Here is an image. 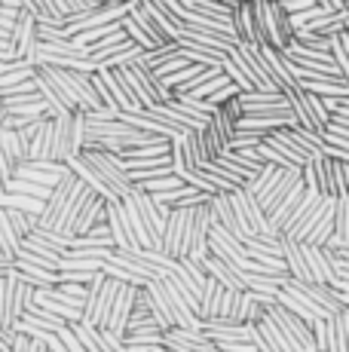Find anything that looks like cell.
Here are the masks:
<instances>
[{
	"label": "cell",
	"mask_w": 349,
	"mask_h": 352,
	"mask_svg": "<svg viewBox=\"0 0 349 352\" xmlns=\"http://www.w3.org/2000/svg\"><path fill=\"white\" fill-rule=\"evenodd\" d=\"M233 28H236V37L243 40V43H258V25H254L251 0H248V3L233 6Z\"/></svg>",
	"instance_id": "23"
},
{
	"label": "cell",
	"mask_w": 349,
	"mask_h": 352,
	"mask_svg": "<svg viewBox=\"0 0 349 352\" xmlns=\"http://www.w3.org/2000/svg\"><path fill=\"white\" fill-rule=\"evenodd\" d=\"M71 117H56V135H52V160L56 162H71L74 157H77V151H74V123H71Z\"/></svg>",
	"instance_id": "15"
},
{
	"label": "cell",
	"mask_w": 349,
	"mask_h": 352,
	"mask_svg": "<svg viewBox=\"0 0 349 352\" xmlns=\"http://www.w3.org/2000/svg\"><path fill=\"white\" fill-rule=\"evenodd\" d=\"M132 19H135V22L141 25V28H144L147 34H150L153 40H157V46H166V43H174V37L169 31L163 28V22H159L157 16H153L150 12V6L144 3V0H135V3H132V12H129Z\"/></svg>",
	"instance_id": "16"
},
{
	"label": "cell",
	"mask_w": 349,
	"mask_h": 352,
	"mask_svg": "<svg viewBox=\"0 0 349 352\" xmlns=\"http://www.w3.org/2000/svg\"><path fill=\"white\" fill-rule=\"evenodd\" d=\"M6 193H25V196H34V199H49V193H52V187H46V184H37V181H28V178H12L10 181V187H6Z\"/></svg>",
	"instance_id": "31"
},
{
	"label": "cell",
	"mask_w": 349,
	"mask_h": 352,
	"mask_svg": "<svg viewBox=\"0 0 349 352\" xmlns=\"http://www.w3.org/2000/svg\"><path fill=\"white\" fill-rule=\"evenodd\" d=\"M178 43H181V56H187V62H190V65L214 67V65H224L227 62V52L209 50V46L193 43V40H178Z\"/></svg>",
	"instance_id": "21"
},
{
	"label": "cell",
	"mask_w": 349,
	"mask_h": 352,
	"mask_svg": "<svg viewBox=\"0 0 349 352\" xmlns=\"http://www.w3.org/2000/svg\"><path fill=\"white\" fill-rule=\"evenodd\" d=\"M203 267H205V273L214 276V279L221 282V285H227V288H233V291H245V276H243V270L239 267H233V263H227L224 257H218V254H209L203 261Z\"/></svg>",
	"instance_id": "14"
},
{
	"label": "cell",
	"mask_w": 349,
	"mask_h": 352,
	"mask_svg": "<svg viewBox=\"0 0 349 352\" xmlns=\"http://www.w3.org/2000/svg\"><path fill=\"white\" fill-rule=\"evenodd\" d=\"M19 252H22V236H19V230L12 227L6 208L0 206V261H3V263H16Z\"/></svg>",
	"instance_id": "17"
},
{
	"label": "cell",
	"mask_w": 349,
	"mask_h": 352,
	"mask_svg": "<svg viewBox=\"0 0 349 352\" xmlns=\"http://www.w3.org/2000/svg\"><path fill=\"white\" fill-rule=\"evenodd\" d=\"M153 331H163V328H159V322L153 319L150 313H135L129 319V334H153Z\"/></svg>",
	"instance_id": "36"
},
{
	"label": "cell",
	"mask_w": 349,
	"mask_h": 352,
	"mask_svg": "<svg viewBox=\"0 0 349 352\" xmlns=\"http://www.w3.org/2000/svg\"><path fill=\"white\" fill-rule=\"evenodd\" d=\"M141 187H144L147 193H166V190H178V187H184V181H181L174 172H169V175H159V178L141 181Z\"/></svg>",
	"instance_id": "32"
},
{
	"label": "cell",
	"mask_w": 349,
	"mask_h": 352,
	"mask_svg": "<svg viewBox=\"0 0 349 352\" xmlns=\"http://www.w3.org/2000/svg\"><path fill=\"white\" fill-rule=\"evenodd\" d=\"M25 322H31V324H37V328H46V331H62L65 322L62 316H56V313H49V309H43L40 303H34V307H28L25 309V316H22Z\"/></svg>",
	"instance_id": "30"
},
{
	"label": "cell",
	"mask_w": 349,
	"mask_h": 352,
	"mask_svg": "<svg viewBox=\"0 0 349 352\" xmlns=\"http://www.w3.org/2000/svg\"><path fill=\"white\" fill-rule=\"evenodd\" d=\"M141 288H144V285H129V282H126V285L120 288L117 303H113L111 316H107V322H104V328H107V331H113V334H120V337L129 334V319L135 316Z\"/></svg>",
	"instance_id": "6"
},
{
	"label": "cell",
	"mask_w": 349,
	"mask_h": 352,
	"mask_svg": "<svg viewBox=\"0 0 349 352\" xmlns=\"http://www.w3.org/2000/svg\"><path fill=\"white\" fill-rule=\"evenodd\" d=\"M0 104H3V98H0Z\"/></svg>",
	"instance_id": "46"
},
{
	"label": "cell",
	"mask_w": 349,
	"mask_h": 352,
	"mask_svg": "<svg viewBox=\"0 0 349 352\" xmlns=\"http://www.w3.org/2000/svg\"><path fill=\"white\" fill-rule=\"evenodd\" d=\"M190 218L193 208H172L169 221H166V236H163V252L181 261L187 254V233H190Z\"/></svg>",
	"instance_id": "4"
},
{
	"label": "cell",
	"mask_w": 349,
	"mask_h": 352,
	"mask_svg": "<svg viewBox=\"0 0 349 352\" xmlns=\"http://www.w3.org/2000/svg\"><path fill=\"white\" fill-rule=\"evenodd\" d=\"M74 0H52V6H56V12H58V16H62V19H68L71 16V12H74Z\"/></svg>",
	"instance_id": "42"
},
{
	"label": "cell",
	"mask_w": 349,
	"mask_h": 352,
	"mask_svg": "<svg viewBox=\"0 0 349 352\" xmlns=\"http://www.w3.org/2000/svg\"><path fill=\"white\" fill-rule=\"evenodd\" d=\"M58 276H62V282H80V285H89L98 273H92V270H58Z\"/></svg>",
	"instance_id": "40"
},
{
	"label": "cell",
	"mask_w": 349,
	"mask_h": 352,
	"mask_svg": "<svg viewBox=\"0 0 349 352\" xmlns=\"http://www.w3.org/2000/svg\"><path fill=\"white\" fill-rule=\"evenodd\" d=\"M34 80H37V92H40V98L46 101V107H49L52 117H71V113L77 111V107H74L71 101L62 96V89H58V86L52 83V77L43 71V67H37V77H34Z\"/></svg>",
	"instance_id": "13"
},
{
	"label": "cell",
	"mask_w": 349,
	"mask_h": 352,
	"mask_svg": "<svg viewBox=\"0 0 349 352\" xmlns=\"http://www.w3.org/2000/svg\"><path fill=\"white\" fill-rule=\"evenodd\" d=\"M0 6H3V0H0Z\"/></svg>",
	"instance_id": "47"
},
{
	"label": "cell",
	"mask_w": 349,
	"mask_h": 352,
	"mask_svg": "<svg viewBox=\"0 0 349 352\" xmlns=\"http://www.w3.org/2000/svg\"><path fill=\"white\" fill-rule=\"evenodd\" d=\"M58 337H62V340H65V346H68L71 352H89V349L83 346V340H80V337H77V331L71 328V322L65 324L62 331H58Z\"/></svg>",
	"instance_id": "41"
},
{
	"label": "cell",
	"mask_w": 349,
	"mask_h": 352,
	"mask_svg": "<svg viewBox=\"0 0 349 352\" xmlns=\"http://www.w3.org/2000/svg\"><path fill=\"white\" fill-rule=\"evenodd\" d=\"M123 31L129 34V40H135V43H141L144 50H157V40H153L150 34L141 28V25H138L132 16H126V19H123Z\"/></svg>",
	"instance_id": "35"
},
{
	"label": "cell",
	"mask_w": 349,
	"mask_h": 352,
	"mask_svg": "<svg viewBox=\"0 0 349 352\" xmlns=\"http://www.w3.org/2000/svg\"><path fill=\"white\" fill-rule=\"evenodd\" d=\"M337 160L334 157H313L304 166V181L310 190H319L322 196H334L337 199Z\"/></svg>",
	"instance_id": "5"
},
{
	"label": "cell",
	"mask_w": 349,
	"mask_h": 352,
	"mask_svg": "<svg viewBox=\"0 0 349 352\" xmlns=\"http://www.w3.org/2000/svg\"><path fill=\"white\" fill-rule=\"evenodd\" d=\"M6 196V184H3V178H0V199Z\"/></svg>",
	"instance_id": "45"
},
{
	"label": "cell",
	"mask_w": 349,
	"mask_h": 352,
	"mask_svg": "<svg viewBox=\"0 0 349 352\" xmlns=\"http://www.w3.org/2000/svg\"><path fill=\"white\" fill-rule=\"evenodd\" d=\"M98 74L104 77L107 89L113 92V98H117L120 111H144V104H141V98L135 96V89H132V83L126 80L123 67H98Z\"/></svg>",
	"instance_id": "8"
},
{
	"label": "cell",
	"mask_w": 349,
	"mask_h": 352,
	"mask_svg": "<svg viewBox=\"0 0 349 352\" xmlns=\"http://www.w3.org/2000/svg\"><path fill=\"white\" fill-rule=\"evenodd\" d=\"M123 206H126V218H129V227H132V233H135L138 248H153L150 233H147V224H144V212H141V202H138L135 190H132L129 196H123Z\"/></svg>",
	"instance_id": "19"
},
{
	"label": "cell",
	"mask_w": 349,
	"mask_h": 352,
	"mask_svg": "<svg viewBox=\"0 0 349 352\" xmlns=\"http://www.w3.org/2000/svg\"><path fill=\"white\" fill-rule=\"evenodd\" d=\"M344 162V196H349V162L346 160H340Z\"/></svg>",
	"instance_id": "44"
},
{
	"label": "cell",
	"mask_w": 349,
	"mask_h": 352,
	"mask_svg": "<svg viewBox=\"0 0 349 352\" xmlns=\"http://www.w3.org/2000/svg\"><path fill=\"white\" fill-rule=\"evenodd\" d=\"M254 25H258V46H276L288 50L297 37V28L291 22V12L279 0H251Z\"/></svg>",
	"instance_id": "1"
},
{
	"label": "cell",
	"mask_w": 349,
	"mask_h": 352,
	"mask_svg": "<svg viewBox=\"0 0 349 352\" xmlns=\"http://www.w3.org/2000/svg\"><path fill=\"white\" fill-rule=\"evenodd\" d=\"M16 273L22 276L25 282H31V285H34V288L58 285V282H62V276H58V270L37 267V263H22V261H16Z\"/></svg>",
	"instance_id": "24"
},
{
	"label": "cell",
	"mask_w": 349,
	"mask_h": 352,
	"mask_svg": "<svg viewBox=\"0 0 349 352\" xmlns=\"http://www.w3.org/2000/svg\"><path fill=\"white\" fill-rule=\"evenodd\" d=\"M300 86L315 92V96H325V98H346L349 96L346 80H300Z\"/></svg>",
	"instance_id": "28"
},
{
	"label": "cell",
	"mask_w": 349,
	"mask_h": 352,
	"mask_svg": "<svg viewBox=\"0 0 349 352\" xmlns=\"http://www.w3.org/2000/svg\"><path fill=\"white\" fill-rule=\"evenodd\" d=\"M224 71L230 74V80H233V83H236V86H239V89H243V92H251V89H254V83H251V80L245 77L243 71H239V67H236V62H233L230 56H227V62H224Z\"/></svg>",
	"instance_id": "37"
},
{
	"label": "cell",
	"mask_w": 349,
	"mask_h": 352,
	"mask_svg": "<svg viewBox=\"0 0 349 352\" xmlns=\"http://www.w3.org/2000/svg\"><path fill=\"white\" fill-rule=\"evenodd\" d=\"M224 288L214 276H209V282H205L203 288V303H199V316H203V322L209 319H218L221 316V300H224Z\"/></svg>",
	"instance_id": "26"
},
{
	"label": "cell",
	"mask_w": 349,
	"mask_h": 352,
	"mask_svg": "<svg viewBox=\"0 0 349 352\" xmlns=\"http://www.w3.org/2000/svg\"><path fill=\"white\" fill-rule=\"evenodd\" d=\"M104 273L113 276V279H120V282H129V285H147V282H153V279H147V276L132 273V270H126L123 263H113V261H104Z\"/></svg>",
	"instance_id": "33"
},
{
	"label": "cell",
	"mask_w": 349,
	"mask_h": 352,
	"mask_svg": "<svg viewBox=\"0 0 349 352\" xmlns=\"http://www.w3.org/2000/svg\"><path fill=\"white\" fill-rule=\"evenodd\" d=\"M135 196H138V202H141V212H144V224H147V233H150L153 248H159V252H163L166 221H169V218L159 212V206H157V199H153V193H147L141 184H135Z\"/></svg>",
	"instance_id": "10"
},
{
	"label": "cell",
	"mask_w": 349,
	"mask_h": 352,
	"mask_svg": "<svg viewBox=\"0 0 349 352\" xmlns=\"http://www.w3.org/2000/svg\"><path fill=\"white\" fill-rule=\"evenodd\" d=\"M104 206H107V199L102 193H92L89 196V202H86V208L80 212V218H77V227H74V236H86L95 224H104L107 221V212H104Z\"/></svg>",
	"instance_id": "18"
},
{
	"label": "cell",
	"mask_w": 349,
	"mask_h": 352,
	"mask_svg": "<svg viewBox=\"0 0 349 352\" xmlns=\"http://www.w3.org/2000/svg\"><path fill=\"white\" fill-rule=\"evenodd\" d=\"M328 352H349V307L328 319Z\"/></svg>",
	"instance_id": "20"
},
{
	"label": "cell",
	"mask_w": 349,
	"mask_h": 352,
	"mask_svg": "<svg viewBox=\"0 0 349 352\" xmlns=\"http://www.w3.org/2000/svg\"><path fill=\"white\" fill-rule=\"evenodd\" d=\"M315 3H322V6H328V10H346V0H315Z\"/></svg>",
	"instance_id": "43"
},
{
	"label": "cell",
	"mask_w": 349,
	"mask_h": 352,
	"mask_svg": "<svg viewBox=\"0 0 349 352\" xmlns=\"http://www.w3.org/2000/svg\"><path fill=\"white\" fill-rule=\"evenodd\" d=\"M187 65H190V62H187V56H181V52H178V56H172L169 62L157 65V67H153V71H157L159 77H169V74H178V71H184Z\"/></svg>",
	"instance_id": "38"
},
{
	"label": "cell",
	"mask_w": 349,
	"mask_h": 352,
	"mask_svg": "<svg viewBox=\"0 0 349 352\" xmlns=\"http://www.w3.org/2000/svg\"><path fill=\"white\" fill-rule=\"evenodd\" d=\"M239 98H243L245 113H279V111H291L285 92H260V89H251V92H239Z\"/></svg>",
	"instance_id": "12"
},
{
	"label": "cell",
	"mask_w": 349,
	"mask_h": 352,
	"mask_svg": "<svg viewBox=\"0 0 349 352\" xmlns=\"http://www.w3.org/2000/svg\"><path fill=\"white\" fill-rule=\"evenodd\" d=\"M52 77V83L62 89V96L71 101L77 111H102V98L95 92L89 71H74V67H58V65H40Z\"/></svg>",
	"instance_id": "2"
},
{
	"label": "cell",
	"mask_w": 349,
	"mask_h": 352,
	"mask_svg": "<svg viewBox=\"0 0 349 352\" xmlns=\"http://www.w3.org/2000/svg\"><path fill=\"white\" fill-rule=\"evenodd\" d=\"M0 206H6V208H22V212H43V206H46V202L43 199H34V196H25V193H19V196H10V193H6L3 196V199H0Z\"/></svg>",
	"instance_id": "34"
},
{
	"label": "cell",
	"mask_w": 349,
	"mask_h": 352,
	"mask_svg": "<svg viewBox=\"0 0 349 352\" xmlns=\"http://www.w3.org/2000/svg\"><path fill=\"white\" fill-rule=\"evenodd\" d=\"M80 184V175L71 172L65 175L62 181H58L56 187H52V193H49V199H46V206H43V212L37 214V221H40V227L37 230H56V221H58V214H62V208H65V202L71 199V193H74V187Z\"/></svg>",
	"instance_id": "7"
},
{
	"label": "cell",
	"mask_w": 349,
	"mask_h": 352,
	"mask_svg": "<svg viewBox=\"0 0 349 352\" xmlns=\"http://www.w3.org/2000/svg\"><path fill=\"white\" fill-rule=\"evenodd\" d=\"M104 212H107V227H111L113 245H117V248H138L135 233H132L129 218H126V206H123V199H107Z\"/></svg>",
	"instance_id": "9"
},
{
	"label": "cell",
	"mask_w": 349,
	"mask_h": 352,
	"mask_svg": "<svg viewBox=\"0 0 349 352\" xmlns=\"http://www.w3.org/2000/svg\"><path fill=\"white\" fill-rule=\"evenodd\" d=\"M328 245L349 248V196H337V206H334V236Z\"/></svg>",
	"instance_id": "25"
},
{
	"label": "cell",
	"mask_w": 349,
	"mask_h": 352,
	"mask_svg": "<svg viewBox=\"0 0 349 352\" xmlns=\"http://www.w3.org/2000/svg\"><path fill=\"white\" fill-rule=\"evenodd\" d=\"M126 43H129V34H126L123 28H120L117 34H107V37H102L98 43H92V62H95V67H98V62H104L107 56H113V52Z\"/></svg>",
	"instance_id": "29"
},
{
	"label": "cell",
	"mask_w": 349,
	"mask_h": 352,
	"mask_svg": "<svg viewBox=\"0 0 349 352\" xmlns=\"http://www.w3.org/2000/svg\"><path fill=\"white\" fill-rule=\"evenodd\" d=\"M0 178H3V184L10 187V181L16 178V162H12V157L6 153L3 141H0Z\"/></svg>",
	"instance_id": "39"
},
{
	"label": "cell",
	"mask_w": 349,
	"mask_h": 352,
	"mask_svg": "<svg viewBox=\"0 0 349 352\" xmlns=\"http://www.w3.org/2000/svg\"><path fill=\"white\" fill-rule=\"evenodd\" d=\"M71 328L77 331V337L83 340V346L89 352H111L107 349V340H104V331L98 328V324H89V322H71Z\"/></svg>",
	"instance_id": "27"
},
{
	"label": "cell",
	"mask_w": 349,
	"mask_h": 352,
	"mask_svg": "<svg viewBox=\"0 0 349 352\" xmlns=\"http://www.w3.org/2000/svg\"><path fill=\"white\" fill-rule=\"evenodd\" d=\"M322 199H325V196H322L319 190H310V187H306L304 199H300V206L294 208L291 221L285 224V230H282V236H291V239H304L306 227H310V218L315 214V208L322 206Z\"/></svg>",
	"instance_id": "11"
},
{
	"label": "cell",
	"mask_w": 349,
	"mask_h": 352,
	"mask_svg": "<svg viewBox=\"0 0 349 352\" xmlns=\"http://www.w3.org/2000/svg\"><path fill=\"white\" fill-rule=\"evenodd\" d=\"M3 104H6V111L16 113V117H34V120L52 117L46 101L40 98V92H34V96H22V98H10V101H3Z\"/></svg>",
	"instance_id": "22"
},
{
	"label": "cell",
	"mask_w": 349,
	"mask_h": 352,
	"mask_svg": "<svg viewBox=\"0 0 349 352\" xmlns=\"http://www.w3.org/2000/svg\"><path fill=\"white\" fill-rule=\"evenodd\" d=\"M0 263H3V261H0Z\"/></svg>",
	"instance_id": "48"
},
{
	"label": "cell",
	"mask_w": 349,
	"mask_h": 352,
	"mask_svg": "<svg viewBox=\"0 0 349 352\" xmlns=\"http://www.w3.org/2000/svg\"><path fill=\"white\" fill-rule=\"evenodd\" d=\"M270 316L276 319V324L282 328V334L288 337V343H291L294 352H319V346H315V334H313V324L304 319V316H297L294 309H288L285 303H273Z\"/></svg>",
	"instance_id": "3"
}]
</instances>
